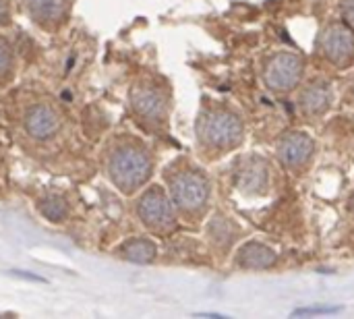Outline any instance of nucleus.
Returning a JSON list of instances; mask_svg holds the SVG:
<instances>
[{"label":"nucleus","instance_id":"f257e3e1","mask_svg":"<svg viewBox=\"0 0 354 319\" xmlns=\"http://www.w3.org/2000/svg\"><path fill=\"white\" fill-rule=\"evenodd\" d=\"M108 174L122 193H133L151 176V158L137 143L118 145L108 160Z\"/></svg>","mask_w":354,"mask_h":319},{"label":"nucleus","instance_id":"f03ea898","mask_svg":"<svg viewBox=\"0 0 354 319\" xmlns=\"http://www.w3.org/2000/svg\"><path fill=\"white\" fill-rule=\"evenodd\" d=\"M197 135L214 149H232L243 141V122L230 110H209L201 116Z\"/></svg>","mask_w":354,"mask_h":319},{"label":"nucleus","instance_id":"7ed1b4c3","mask_svg":"<svg viewBox=\"0 0 354 319\" xmlns=\"http://www.w3.org/2000/svg\"><path fill=\"white\" fill-rule=\"evenodd\" d=\"M174 206L185 214H199L209 199V181L199 170H183L170 181Z\"/></svg>","mask_w":354,"mask_h":319},{"label":"nucleus","instance_id":"20e7f679","mask_svg":"<svg viewBox=\"0 0 354 319\" xmlns=\"http://www.w3.org/2000/svg\"><path fill=\"white\" fill-rule=\"evenodd\" d=\"M305 71V60L297 52H278L266 66V85L274 91H290L299 85Z\"/></svg>","mask_w":354,"mask_h":319},{"label":"nucleus","instance_id":"39448f33","mask_svg":"<svg viewBox=\"0 0 354 319\" xmlns=\"http://www.w3.org/2000/svg\"><path fill=\"white\" fill-rule=\"evenodd\" d=\"M322 52L338 69H346L354 62V31L346 23H332L322 33Z\"/></svg>","mask_w":354,"mask_h":319},{"label":"nucleus","instance_id":"423d86ee","mask_svg":"<svg viewBox=\"0 0 354 319\" xmlns=\"http://www.w3.org/2000/svg\"><path fill=\"white\" fill-rule=\"evenodd\" d=\"M137 214L141 222L153 230H170L174 226V210L160 187H151L139 199Z\"/></svg>","mask_w":354,"mask_h":319},{"label":"nucleus","instance_id":"0eeeda50","mask_svg":"<svg viewBox=\"0 0 354 319\" xmlns=\"http://www.w3.org/2000/svg\"><path fill=\"white\" fill-rule=\"evenodd\" d=\"M131 108L139 118L145 122L158 125L166 116V98L160 89L156 87H145L139 85L131 91Z\"/></svg>","mask_w":354,"mask_h":319},{"label":"nucleus","instance_id":"6e6552de","mask_svg":"<svg viewBox=\"0 0 354 319\" xmlns=\"http://www.w3.org/2000/svg\"><path fill=\"white\" fill-rule=\"evenodd\" d=\"M25 131L37 141H46L60 131V116L52 106L37 104L25 114Z\"/></svg>","mask_w":354,"mask_h":319},{"label":"nucleus","instance_id":"1a4fd4ad","mask_svg":"<svg viewBox=\"0 0 354 319\" xmlns=\"http://www.w3.org/2000/svg\"><path fill=\"white\" fill-rule=\"evenodd\" d=\"M29 17L44 29H56L68 17V0H23Z\"/></svg>","mask_w":354,"mask_h":319},{"label":"nucleus","instance_id":"9d476101","mask_svg":"<svg viewBox=\"0 0 354 319\" xmlns=\"http://www.w3.org/2000/svg\"><path fill=\"white\" fill-rule=\"evenodd\" d=\"M315 141L307 133H288L280 141L278 156L286 168H301L313 154Z\"/></svg>","mask_w":354,"mask_h":319},{"label":"nucleus","instance_id":"9b49d317","mask_svg":"<svg viewBox=\"0 0 354 319\" xmlns=\"http://www.w3.org/2000/svg\"><path fill=\"white\" fill-rule=\"evenodd\" d=\"M236 264L243 270H268L276 264V253L268 245L251 241L241 247L236 255Z\"/></svg>","mask_w":354,"mask_h":319},{"label":"nucleus","instance_id":"f8f14e48","mask_svg":"<svg viewBox=\"0 0 354 319\" xmlns=\"http://www.w3.org/2000/svg\"><path fill=\"white\" fill-rule=\"evenodd\" d=\"M330 104H332V87L326 81H315L311 87H307V91L301 98L303 110L313 116L328 112Z\"/></svg>","mask_w":354,"mask_h":319},{"label":"nucleus","instance_id":"ddd939ff","mask_svg":"<svg viewBox=\"0 0 354 319\" xmlns=\"http://www.w3.org/2000/svg\"><path fill=\"white\" fill-rule=\"evenodd\" d=\"M268 185V168L261 160H249L239 172V187L249 193H257Z\"/></svg>","mask_w":354,"mask_h":319},{"label":"nucleus","instance_id":"4468645a","mask_svg":"<svg viewBox=\"0 0 354 319\" xmlns=\"http://www.w3.org/2000/svg\"><path fill=\"white\" fill-rule=\"evenodd\" d=\"M120 257H124L127 262H135V264H149L156 257V245L149 239H133L127 241L120 249H118Z\"/></svg>","mask_w":354,"mask_h":319},{"label":"nucleus","instance_id":"2eb2a0df","mask_svg":"<svg viewBox=\"0 0 354 319\" xmlns=\"http://www.w3.org/2000/svg\"><path fill=\"white\" fill-rule=\"evenodd\" d=\"M39 210H41V216L50 222H62L66 218V212H68L66 201L58 195H50L48 199H44Z\"/></svg>","mask_w":354,"mask_h":319},{"label":"nucleus","instance_id":"dca6fc26","mask_svg":"<svg viewBox=\"0 0 354 319\" xmlns=\"http://www.w3.org/2000/svg\"><path fill=\"white\" fill-rule=\"evenodd\" d=\"M209 235H212V239H214L218 245L228 247V245L234 241V226H232L226 218H216V220L209 224Z\"/></svg>","mask_w":354,"mask_h":319},{"label":"nucleus","instance_id":"f3484780","mask_svg":"<svg viewBox=\"0 0 354 319\" xmlns=\"http://www.w3.org/2000/svg\"><path fill=\"white\" fill-rule=\"evenodd\" d=\"M12 69H15L12 50H10V46H8L4 39H0V83H4V81L10 79Z\"/></svg>","mask_w":354,"mask_h":319},{"label":"nucleus","instance_id":"a211bd4d","mask_svg":"<svg viewBox=\"0 0 354 319\" xmlns=\"http://www.w3.org/2000/svg\"><path fill=\"white\" fill-rule=\"evenodd\" d=\"M338 311H340L338 307H307V309H297L292 316L295 318H299V316H332Z\"/></svg>","mask_w":354,"mask_h":319},{"label":"nucleus","instance_id":"6ab92c4d","mask_svg":"<svg viewBox=\"0 0 354 319\" xmlns=\"http://www.w3.org/2000/svg\"><path fill=\"white\" fill-rule=\"evenodd\" d=\"M10 23V0H0V25Z\"/></svg>","mask_w":354,"mask_h":319},{"label":"nucleus","instance_id":"aec40b11","mask_svg":"<svg viewBox=\"0 0 354 319\" xmlns=\"http://www.w3.org/2000/svg\"><path fill=\"white\" fill-rule=\"evenodd\" d=\"M342 15L354 27V0H342Z\"/></svg>","mask_w":354,"mask_h":319}]
</instances>
